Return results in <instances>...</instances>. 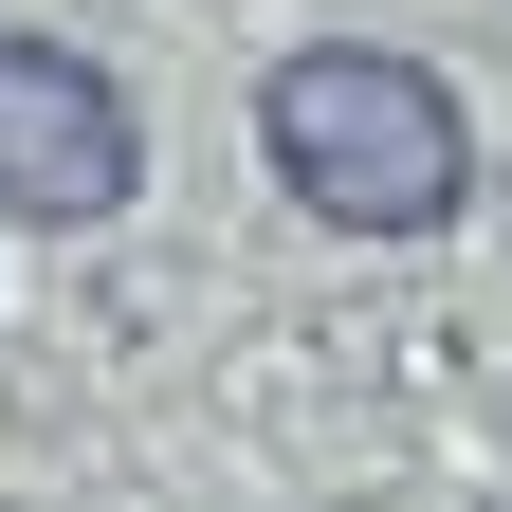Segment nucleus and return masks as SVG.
<instances>
[{
  "instance_id": "f257e3e1",
  "label": "nucleus",
  "mask_w": 512,
  "mask_h": 512,
  "mask_svg": "<svg viewBox=\"0 0 512 512\" xmlns=\"http://www.w3.org/2000/svg\"><path fill=\"white\" fill-rule=\"evenodd\" d=\"M256 165L330 238H439L476 202V110L421 74L403 37H293L256 74Z\"/></svg>"
},
{
  "instance_id": "f03ea898",
  "label": "nucleus",
  "mask_w": 512,
  "mask_h": 512,
  "mask_svg": "<svg viewBox=\"0 0 512 512\" xmlns=\"http://www.w3.org/2000/svg\"><path fill=\"white\" fill-rule=\"evenodd\" d=\"M128 183H147V110H128V74L74 55V37H0V220L110 238Z\"/></svg>"
}]
</instances>
